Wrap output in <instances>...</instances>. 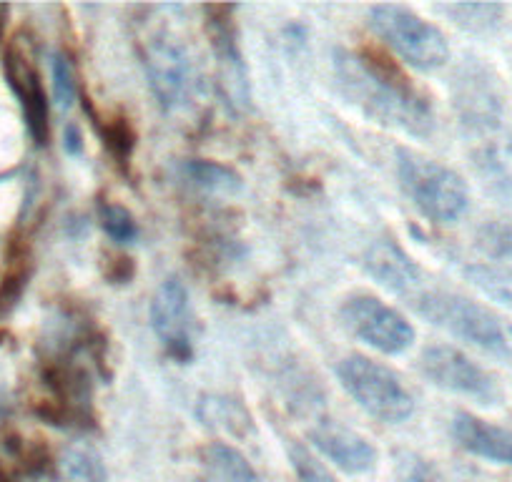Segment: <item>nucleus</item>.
<instances>
[{"mask_svg":"<svg viewBox=\"0 0 512 482\" xmlns=\"http://www.w3.org/2000/svg\"><path fill=\"white\" fill-rule=\"evenodd\" d=\"M289 460H292L294 472H297L299 482H337L332 472L324 467L319 457H314L302 442H289L287 445Z\"/></svg>","mask_w":512,"mask_h":482,"instance_id":"22","label":"nucleus"},{"mask_svg":"<svg viewBox=\"0 0 512 482\" xmlns=\"http://www.w3.org/2000/svg\"><path fill=\"white\" fill-rule=\"evenodd\" d=\"M6 420V407H3V402H0V422Z\"/></svg>","mask_w":512,"mask_h":482,"instance_id":"27","label":"nucleus"},{"mask_svg":"<svg viewBox=\"0 0 512 482\" xmlns=\"http://www.w3.org/2000/svg\"><path fill=\"white\" fill-rule=\"evenodd\" d=\"M3 16H6V8L0 6V28H3Z\"/></svg>","mask_w":512,"mask_h":482,"instance_id":"28","label":"nucleus"},{"mask_svg":"<svg viewBox=\"0 0 512 482\" xmlns=\"http://www.w3.org/2000/svg\"><path fill=\"white\" fill-rule=\"evenodd\" d=\"M369 28L374 36L382 38L384 46H390L417 71H435L450 61V43L445 33L410 8L392 3L369 8Z\"/></svg>","mask_w":512,"mask_h":482,"instance_id":"3","label":"nucleus"},{"mask_svg":"<svg viewBox=\"0 0 512 482\" xmlns=\"http://www.w3.org/2000/svg\"><path fill=\"white\" fill-rule=\"evenodd\" d=\"M462 116L467 124H475L480 129L495 126L502 116V101L497 93L495 81L487 76L485 68L472 66L467 68L465 76L460 78V96H457Z\"/></svg>","mask_w":512,"mask_h":482,"instance_id":"15","label":"nucleus"},{"mask_svg":"<svg viewBox=\"0 0 512 482\" xmlns=\"http://www.w3.org/2000/svg\"><path fill=\"white\" fill-rule=\"evenodd\" d=\"M199 417L204 425L221 427V430H229V432H236V425H239V422H249L246 412L241 410L236 402L221 400V397H211V400L201 402Z\"/></svg>","mask_w":512,"mask_h":482,"instance_id":"20","label":"nucleus"},{"mask_svg":"<svg viewBox=\"0 0 512 482\" xmlns=\"http://www.w3.org/2000/svg\"><path fill=\"white\" fill-rule=\"evenodd\" d=\"M480 247L490 254L492 259L512 262V229L502 224H487L480 231Z\"/></svg>","mask_w":512,"mask_h":482,"instance_id":"24","label":"nucleus"},{"mask_svg":"<svg viewBox=\"0 0 512 482\" xmlns=\"http://www.w3.org/2000/svg\"><path fill=\"white\" fill-rule=\"evenodd\" d=\"M199 482H259L251 462L226 442H211L199 455Z\"/></svg>","mask_w":512,"mask_h":482,"instance_id":"16","label":"nucleus"},{"mask_svg":"<svg viewBox=\"0 0 512 482\" xmlns=\"http://www.w3.org/2000/svg\"><path fill=\"white\" fill-rule=\"evenodd\" d=\"M186 179L209 194H234L239 191V176L229 166L214 164V161H186Z\"/></svg>","mask_w":512,"mask_h":482,"instance_id":"18","label":"nucleus"},{"mask_svg":"<svg viewBox=\"0 0 512 482\" xmlns=\"http://www.w3.org/2000/svg\"><path fill=\"white\" fill-rule=\"evenodd\" d=\"M151 327L166 352L179 362H189L194 357V342H191V304L184 282L169 277L151 299L149 309Z\"/></svg>","mask_w":512,"mask_h":482,"instance_id":"9","label":"nucleus"},{"mask_svg":"<svg viewBox=\"0 0 512 482\" xmlns=\"http://www.w3.org/2000/svg\"><path fill=\"white\" fill-rule=\"evenodd\" d=\"M63 482H108L101 455L86 445H71L61 457Z\"/></svg>","mask_w":512,"mask_h":482,"instance_id":"17","label":"nucleus"},{"mask_svg":"<svg viewBox=\"0 0 512 482\" xmlns=\"http://www.w3.org/2000/svg\"><path fill=\"white\" fill-rule=\"evenodd\" d=\"M101 224L106 234L111 236L116 244H131L139 236V226L131 211L121 204H103L101 206Z\"/></svg>","mask_w":512,"mask_h":482,"instance_id":"21","label":"nucleus"},{"mask_svg":"<svg viewBox=\"0 0 512 482\" xmlns=\"http://www.w3.org/2000/svg\"><path fill=\"white\" fill-rule=\"evenodd\" d=\"M309 437L324 457H329L339 470L349 472V475H362L377 465V450L349 427L322 422L314 427Z\"/></svg>","mask_w":512,"mask_h":482,"instance_id":"12","label":"nucleus"},{"mask_svg":"<svg viewBox=\"0 0 512 482\" xmlns=\"http://www.w3.org/2000/svg\"><path fill=\"white\" fill-rule=\"evenodd\" d=\"M440 11L470 33L492 31L502 18V6L497 3H450V6H440Z\"/></svg>","mask_w":512,"mask_h":482,"instance_id":"19","label":"nucleus"},{"mask_svg":"<svg viewBox=\"0 0 512 482\" xmlns=\"http://www.w3.org/2000/svg\"><path fill=\"white\" fill-rule=\"evenodd\" d=\"M334 76L342 96L367 118L410 136L432 134V108L400 68L374 53L334 51Z\"/></svg>","mask_w":512,"mask_h":482,"instance_id":"1","label":"nucleus"},{"mask_svg":"<svg viewBox=\"0 0 512 482\" xmlns=\"http://www.w3.org/2000/svg\"><path fill=\"white\" fill-rule=\"evenodd\" d=\"M412 482H445L430 465H417L412 472Z\"/></svg>","mask_w":512,"mask_h":482,"instance_id":"26","label":"nucleus"},{"mask_svg":"<svg viewBox=\"0 0 512 482\" xmlns=\"http://www.w3.org/2000/svg\"><path fill=\"white\" fill-rule=\"evenodd\" d=\"M63 146L71 156L81 154L83 151V139H81V131H78L76 124H68L66 126V134H63Z\"/></svg>","mask_w":512,"mask_h":482,"instance_id":"25","label":"nucleus"},{"mask_svg":"<svg viewBox=\"0 0 512 482\" xmlns=\"http://www.w3.org/2000/svg\"><path fill=\"white\" fill-rule=\"evenodd\" d=\"M53 96L61 111H68L76 101V71L63 53L53 56Z\"/></svg>","mask_w":512,"mask_h":482,"instance_id":"23","label":"nucleus"},{"mask_svg":"<svg viewBox=\"0 0 512 482\" xmlns=\"http://www.w3.org/2000/svg\"><path fill=\"white\" fill-rule=\"evenodd\" d=\"M3 71H6L8 83H11L13 93L18 96L26 116L28 131H31L33 141L38 146L48 144V134H51V124H48V101L46 91H43L41 76L38 68L33 66L31 56L21 51L18 46H11L6 51V61H3Z\"/></svg>","mask_w":512,"mask_h":482,"instance_id":"11","label":"nucleus"},{"mask_svg":"<svg viewBox=\"0 0 512 482\" xmlns=\"http://www.w3.org/2000/svg\"><path fill=\"white\" fill-rule=\"evenodd\" d=\"M452 435L462 450L512 467V432L505 427L490 425L470 412H457L452 420Z\"/></svg>","mask_w":512,"mask_h":482,"instance_id":"14","label":"nucleus"},{"mask_svg":"<svg viewBox=\"0 0 512 482\" xmlns=\"http://www.w3.org/2000/svg\"><path fill=\"white\" fill-rule=\"evenodd\" d=\"M231 11L234 8H206V13H209V38L211 51H214L216 58V76H219L221 93L236 111H246L251 101L249 73H246L239 43H236L234 23L229 18Z\"/></svg>","mask_w":512,"mask_h":482,"instance_id":"10","label":"nucleus"},{"mask_svg":"<svg viewBox=\"0 0 512 482\" xmlns=\"http://www.w3.org/2000/svg\"><path fill=\"white\" fill-rule=\"evenodd\" d=\"M364 269L369 277L377 279L384 289H390L392 294H407L417 289L420 284V267L410 259V254L402 247H397L395 241L379 239L364 254Z\"/></svg>","mask_w":512,"mask_h":482,"instance_id":"13","label":"nucleus"},{"mask_svg":"<svg viewBox=\"0 0 512 482\" xmlns=\"http://www.w3.org/2000/svg\"><path fill=\"white\" fill-rule=\"evenodd\" d=\"M420 370L432 385L455 392V395L472 397L485 405H492L500 397L495 380L480 365H475L465 352L450 347V344L427 347L420 357Z\"/></svg>","mask_w":512,"mask_h":482,"instance_id":"8","label":"nucleus"},{"mask_svg":"<svg viewBox=\"0 0 512 482\" xmlns=\"http://www.w3.org/2000/svg\"><path fill=\"white\" fill-rule=\"evenodd\" d=\"M415 309L427 322L447 329L462 342H470L472 347L482 349V352L495 354V357L510 354V344H507V337L495 314L487 312L482 304L472 302V299L450 292H427L417 297Z\"/></svg>","mask_w":512,"mask_h":482,"instance_id":"5","label":"nucleus"},{"mask_svg":"<svg viewBox=\"0 0 512 482\" xmlns=\"http://www.w3.org/2000/svg\"><path fill=\"white\" fill-rule=\"evenodd\" d=\"M337 377L349 397L374 420L397 425L415 412V402L400 377L364 354L344 357L337 367Z\"/></svg>","mask_w":512,"mask_h":482,"instance_id":"4","label":"nucleus"},{"mask_svg":"<svg viewBox=\"0 0 512 482\" xmlns=\"http://www.w3.org/2000/svg\"><path fill=\"white\" fill-rule=\"evenodd\" d=\"M397 174H400L405 194L427 219L450 224L467 211L470 194L457 171L410 149H400L397 151Z\"/></svg>","mask_w":512,"mask_h":482,"instance_id":"2","label":"nucleus"},{"mask_svg":"<svg viewBox=\"0 0 512 482\" xmlns=\"http://www.w3.org/2000/svg\"><path fill=\"white\" fill-rule=\"evenodd\" d=\"M141 58L151 93L164 111H179L189 103L196 86L194 61L184 43L169 31H156L141 43Z\"/></svg>","mask_w":512,"mask_h":482,"instance_id":"6","label":"nucleus"},{"mask_svg":"<svg viewBox=\"0 0 512 482\" xmlns=\"http://www.w3.org/2000/svg\"><path fill=\"white\" fill-rule=\"evenodd\" d=\"M342 322L349 332L382 354H402L415 344L412 324L397 309L369 294H359L344 302Z\"/></svg>","mask_w":512,"mask_h":482,"instance_id":"7","label":"nucleus"}]
</instances>
